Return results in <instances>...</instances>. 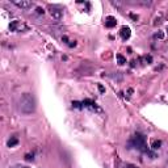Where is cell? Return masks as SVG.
<instances>
[{
    "label": "cell",
    "mask_w": 168,
    "mask_h": 168,
    "mask_svg": "<svg viewBox=\"0 0 168 168\" xmlns=\"http://www.w3.org/2000/svg\"><path fill=\"white\" fill-rule=\"evenodd\" d=\"M19 109L24 114H32L36 110V99L32 93H22L19 100Z\"/></svg>",
    "instance_id": "6da1fadb"
},
{
    "label": "cell",
    "mask_w": 168,
    "mask_h": 168,
    "mask_svg": "<svg viewBox=\"0 0 168 168\" xmlns=\"http://www.w3.org/2000/svg\"><path fill=\"white\" fill-rule=\"evenodd\" d=\"M131 141L134 142V146L137 148H139V150H146V141H145V137L141 135V134H135V135L133 137V139Z\"/></svg>",
    "instance_id": "7a4b0ae2"
},
{
    "label": "cell",
    "mask_w": 168,
    "mask_h": 168,
    "mask_svg": "<svg viewBox=\"0 0 168 168\" xmlns=\"http://www.w3.org/2000/svg\"><path fill=\"white\" fill-rule=\"evenodd\" d=\"M49 11H50V15H51V17H54L55 20H61L63 16V11L61 9V8L55 7V5H50L49 7Z\"/></svg>",
    "instance_id": "3957f363"
},
{
    "label": "cell",
    "mask_w": 168,
    "mask_h": 168,
    "mask_svg": "<svg viewBox=\"0 0 168 168\" xmlns=\"http://www.w3.org/2000/svg\"><path fill=\"white\" fill-rule=\"evenodd\" d=\"M120 34H121L122 40H129V38H130V34H131L130 28L129 26H122L121 30H120Z\"/></svg>",
    "instance_id": "277c9868"
},
{
    "label": "cell",
    "mask_w": 168,
    "mask_h": 168,
    "mask_svg": "<svg viewBox=\"0 0 168 168\" xmlns=\"http://www.w3.org/2000/svg\"><path fill=\"white\" fill-rule=\"evenodd\" d=\"M13 4L17 5L19 8H29V7H32V1H26V0H21V1L15 0V1H13Z\"/></svg>",
    "instance_id": "5b68a950"
},
{
    "label": "cell",
    "mask_w": 168,
    "mask_h": 168,
    "mask_svg": "<svg viewBox=\"0 0 168 168\" xmlns=\"http://www.w3.org/2000/svg\"><path fill=\"white\" fill-rule=\"evenodd\" d=\"M116 24H117V20L113 17V16H108V17H106V20H105V26H108V28H114V26H116Z\"/></svg>",
    "instance_id": "8992f818"
},
{
    "label": "cell",
    "mask_w": 168,
    "mask_h": 168,
    "mask_svg": "<svg viewBox=\"0 0 168 168\" xmlns=\"http://www.w3.org/2000/svg\"><path fill=\"white\" fill-rule=\"evenodd\" d=\"M17 143H19V139L16 138V137H12V138H11L9 141H8L7 145H8V147H15Z\"/></svg>",
    "instance_id": "52a82bcc"
},
{
    "label": "cell",
    "mask_w": 168,
    "mask_h": 168,
    "mask_svg": "<svg viewBox=\"0 0 168 168\" xmlns=\"http://www.w3.org/2000/svg\"><path fill=\"white\" fill-rule=\"evenodd\" d=\"M117 62H118V64H125L126 63V58L124 57V55H121V54H117Z\"/></svg>",
    "instance_id": "ba28073f"
},
{
    "label": "cell",
    "mask_w": 168,
    "mask_h": 168,
    "mask_svg": "<svg viewBox=\"0 0 168 168\" xmlns=\"http://www.w3.org/2000/svg\"><path fill=\"white\" fill-rule=\"evenodd\" d=\"M160 146H162V142L160 141H155L152 143V148H155V150H156V148H159Z\"/></svg>",
    "instance_id": "9c48e42d"
},
{
    "label": "cell",
    "mask_w": 168,
    "mask_h": 168,
    "mask_svg": "<svg viewBox=\"0 0 168 168\" xmlns=\"http://www.w3.org/2000/svg\"><path fill=\"white\" fill-rule=\"evenodd\" d=\"M9 168H29V167H24V166H13V167H9Z\"/></svg>",
    "instance_id": "30bf717a"
},
{
    "label": "cell",
    "mask_w": 168,
    "mask_h": 168,
    "mask_svg": "<svg viewBox=\"0 0 168 168\" xmlns=\"http://www.w3.org/2000/svg\"><path fill=\"white\" fill-rule=\"evenodd\" d=\"M37 12H38V13H42V15H43V9H42V8H37Z\"/></svg>",
    "instance_id": "8fae6325"
}]
</instances>
